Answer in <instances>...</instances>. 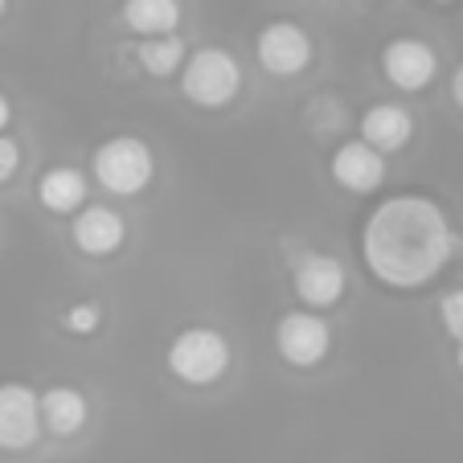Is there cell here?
I'll return each mask as SVG.
<instances>
[{"instance_id":"6da1fadb","label":"cell","mask_w":463,"mask_h":463,"mask_svg":"<svg viewBox=\"0 0 463 463\" xmlns=\"http://www.w3.org/2000/svg\"><path fill=\"white\" fill-rule=\"evenodd\" d=\"M361 254L365 267L385 288H422L447 267L455 254V234L447 213L430 197L402 193L385 197L361 230Z\"/></svg>"},{"instance_id":"7a4b0ae2","label":"cell","mask_w":463,"mask_h":463,"mask_svg":"<svg viewBox=\"0 0 463 463\" xmlns=\"http://www.w3.org/2000/svg\"><path fill=\"white\" fill-rule=\"evenodd\" d=\"M95 176L107 193L115 197H136V193L148 189L152 173H156V160H152L148 144L136 140V136H115V140L99 144L95 148Z\"/></svg>"},{"instance_id":"3957f363","label":"cell","mask_w":463,"mask_h":463,"mask_svg":"<svg viewBox=\"0 0 463 463\" xmlns=\"http://www.w3.org/2000/svg\"><path fill=\"white\" fill-rule=\"evenodd\" d=\"M242 87V71H238L234 53L218 50H197L193 58H184L181 66V90L193 107H226Z\"/></svg>"},{"instance_id":"277c9868","label":"cell","mask_w":463,"mask_h":463,"mask_svg":"<svg viewBox=\"0 0 463 463\" xmlns=\"http://www.w3.org/2000/svg\"><path fill=\"white\" fill-rule=\"evenodd\" d=\"M168 369L189 385H213L230 369V341L218 328H184L168 345Z\"/></svg>"},{"instance_id":"5b68a950","label":"cell","mask_w":463,"mask_h":463,"mask_svg":"<svg viewBox=\"0 0 463 463\" xmlns=\"http://www.w3.org/2000/svg\"><path fill=\"white\" fill-rule=\"evenodd\" d=\"M259 53V66L275 79H291V74H304L307 61H312V37L296 25V21H271V25L259 33L254 42Z\"/></svg>"},{"instance_id":"8992f818","label":"cell","mask_w":463,"mask_h":463,"mask_svg":"<svg viewBox=\"0 0 463 463\" xmlns=\"http://www.w3.org/2000/svg\"><path fill=\"white\" fill-rule=\"evenodd\" d=\"M275 345H279V357L296 369H312L328 357V345H333V333L328 324L316 312H288L275 328Z\"/></svg>"},{"instance_id":"52a82bcc","label":"cell","mask_w":463,"mask_h":463,"mask_svg":"<svg viewBox=\"0 0 463 463\" xmlns=\"http://www.w3.org/2000/svg\"><path fill=\"white\" fill-rule=\"evenodd\" d=\"M42 435L37 393L21 382L0 385V451H29Z\"/></svg>"},{"instance_id":"ba28073f","label":"cell","mask_w":463,"mask_h":463,"mask_svg":"<svg viewBox=\"0 0 463 463\" xmlns=\"http://www.w3.org/2000/svg\"><path fill=\"white\" fill-rule=\"evenodd\" d=\"M296 296L304 299L307 307L324 312V307H336L345 296V267L333 259V254H320V250H307L296 259Z\"/></svg>"},{"instance_id":"9c48e42d","label":"cell","mask_w":463,"mask_h":463,"mask_svg":"<svg viewBox=\"0 0 463 463\" xmlns=\"http://www.w3.org/2000/svg\"><path fill=\"white\" fill-rule=\"evenodd\" d=\"M439 71V58L427 42L414 37H398L382 50V74L390 79V87L398 90H422Z\"/></svg>"},{"instance_id":"30bf717a","label":"cell","mask_w":463,"mask_h":463,"mask_svg":"<svg viewBox=\"0 0 463 463\" xmlns=\"http://www.w3.org/2000/svg\"><path fill=\"white\" fill-rule=\"evenodd\" d=\"M333 181L341 184V189H349V193L382 189L385 156H382V152H373L369 144H361V140L341 144V148H336V156H333Z\"/></svg>"},{"instance_id":"8fae6325","label":"cell","mask_w":463,"mask_h":463,"mask_svg":"<svg viewBox=\"0 0 463 463\" xmlns=\"http://www.w3.org/2000/svg\"><path fill=\"white\" fill-rule=\"evenodd\" d=\"M71 234H74V246H79L82 254L107 259V254H115L123 246L128 226H123V218L111 210V205H87V210L74 218Z\"/></svg>"},{"instance_id":"7c38bea8","label":"cell","mask_w":463,"mask_h":463,"mask_svg":"<svg viewBox=\"0 0 463 463\" xmlns=\"http://www.w3.org/2000/svg\"><path fill=\"white\" fill-rule=\"evenodd\" d=\"M37 414H42V430H50V435H58V439H71L87 427L90 406H87V398H82V390H74V385H53V390H45L42 398H37Z\"/></svg>"},{"instance_id":"4fadbf2b","label":"cell","mask_w":463,"mask_h":463,"mask_svg":"<svg viewBox=\"0 0 463 463\" xmlns=\"http://www.w3.org/2000/svg\"><path fill=\"white\" fill-rule=\"evenodd\" d=\"M411 111L398 103H377L361 115V144H369L373 152H398L411 144Z\"/></svg>"},{"instance_id":"5bb4252c","label":"cell","mask_w":463,"mask_h":463,"mask_svg":"<svg viewBox=\"0 0 463 463\" xmlns=\"http://www.w3.org/2000/svg\"><path fill=\"white\" fill-rule=\"evenodd\" d=\"M181 21V0H123V25L144 37H165Z\"/></svg>"},{"instance_id":"9a60e30c","label":"cell","mask_w":463,"mask_h":463,"mask_svg":"<svg viewBox=\"0 0 463 463\" xmlns=\"http://www.w3.org/2000/svg\"><path fill=\"white\" fill-rule=\"evenodd\" d=\"M37 197L50 213H74L87 202V176L79 168H50L37 184Z\"/></svg>"},{"instance_id":"2e32d148","label":"cell","mask_w":463,"mask_h":463,"mask_svg":"<svg viewBox=\"0 0 463 463\" xmlns=\"http://www.w3.org/2000/svg\"><path fill=\"white\" fill-rule=\"evenodd\" d=\"M140 66L152 74V79H168L184 66V42L176 33L165 37H144L140 42Z\"/></svg>"},{"instance_id":"e0dca14e","label":"cell","mask_w":463,"mask_h":463,"mask_svg":"<svg viewBox=\"0 0 463 463\" xmlns=\"http://www.w3.org/2000/svg\"><path fill=\"white\" fill-rule=\"evenodd\" d=\"M61 324H66L74 336H90L99 328V304H74L71 312L61 316Z\"/></svg>"},{"instance_id":"ac0fdd59","label":"cell","mask_w":463,"mask_h":463,"mask_svg":"<svg viewBox=\"0 0 463 463\" xmlns=\"http://www.w3.org/2000/svg\"><path fill=\"white\" fill-rule=\"evenodd\" d=\"M439 316H443V328H447V333H451L455 341H463V288L459 291H447Z\"/></svg>"},{"instance_id":"d6986e66","label":"cell","mask_w":463,"mask_h":463,"mask_svg":"<svg viewBox=\"0 0 463 463\" xmlns=\"http://www.w3.org/2000/svg\"><path fill=\"white\" fill-rule=\"evenodd\" d=\"M17 165H21V148H17V140H9V136H0V184L13 181Z\"/></svg>"},{"instance_id":"ffe728a7","label":"cell","mask_w":463,"mask_h":463,"mask_svg":"<svg viewBox=\"0 0 463 463\" xmlns=\"http://www.w3.org/2000/svg\"><path fill=\"white\" fill-rule=\"evenodd\" d=\"M451 99L463 107V66H459V71H455V79H451Z\"/></svg>"},{"instance_id":"44dd1931","label":"cell","mask_w":463,"mask_h":463,"mask_svg":"<svg viewBox=\"0 0 463 463\" xmlns=\"http://www.w3.org/2000/svg\"><path fill=\"white\" fill-rule=\"evenodd\" d=\"M9 119H13V103L0 95V128H9Z\"/></svg>"},{"instance_id":"7402d4cb","label":"cell","mask_w":463,"mask_h":463,"mask_svg":"<svg viewBox=\"0 0 463 463\" xmlns=\"http://www.w3.org/2000/svg\"><path fill=\"white\" fill-rule=\"evenodd\" d=\"M459 373H463V341H459Z\"/></svg>"},{"instance_id":"603a6c76","label":"cell","mask_w":463,"mask_h":463,"mask_svg":"<svg viewBox=\"0 0 463 463\" xmlns=\"http://www.w3.org/2000/svg\"><path fill=\"white\" fill-rule=\"evenodd\" d=\"M5 5H9V0H0V13H5Z\"/></svg>"}]
</instances>
